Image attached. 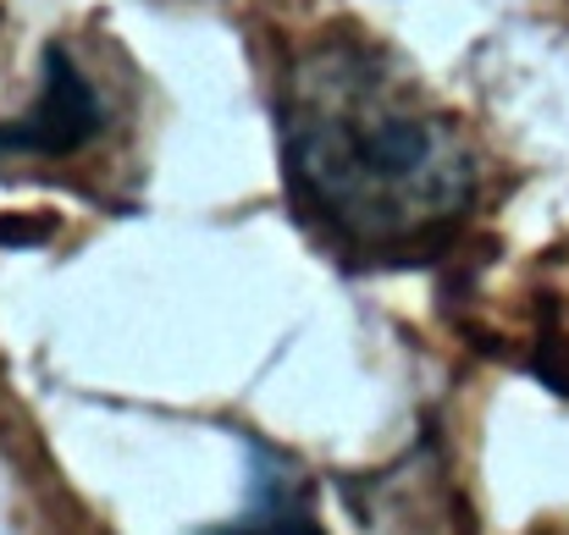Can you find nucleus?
<instances>
[{
	"instance_id": "2",
	"label": "nucleus",
	"mask_w": 569,
	"mask_h": 535,
	"mask_svg": "<svg viewBox=\"0 0 569 535\" xmlns=\"http://www.w3.org/2000/svg\"><path fill=\"white\" fill-rule=\"evenodd\" d=\"M100 122H106L100 94L72 67V55L61 44H50L44 50V89L28 105L22 122H6L0 128V155H22V150H33V155H67V150L89 144L100 133Z\"/></svg>"
},
{
	"instance_id": "3",
	"label": "nucleus",
	"mask_w": 569,
	"mask_h": 535,
	"mask_svg": "<svg viewBox=\"0 0 569 535\" xmlns=\"http://www.w3.org/2000/svg\"><path fill=\"white\" fill-rule=\"evenodd\" d=\"M227 535H316L305 514V492L293 481V470L282 458H254V492H249V514Z\"/></svg>"
},
{
	"instance_id": "1",
	"label": "nucleus",
	"mask_w": 569,
	"mask_h": 535,
	"mask_svg": "<svg viewBox=\"0 0 569 535\" xmlns=\"http://www.w3.org/2000/svg\"><path fill=\"white\" fill-rule=\"evenodd\" d=\"M277 128L299 210L366 260L437 249L476 204V155L453 117L360 39H327L288 67Z\"/></svg>"
}]
</instances>
